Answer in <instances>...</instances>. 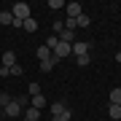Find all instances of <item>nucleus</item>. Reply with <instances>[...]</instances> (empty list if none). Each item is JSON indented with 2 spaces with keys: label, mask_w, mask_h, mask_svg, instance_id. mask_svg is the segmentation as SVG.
<instances>
[{
  "label": "nucleus",
  "mask_w": 121,
  "mask_h": 121,
  "mask_svg": "<svg viewBox=\"0 0 121 121\" xmlns=\"http://www.w3.org/2000/svg\"><path fill=\"white\" fill-rule=\"evenodd\" d=\"M11 13H13V19H16V22H27V19L32 16L27 3H13V5H11Z\"/></svg>",
  "instance_id": "nucleus-1"
},
{
  "label": "nucleus",
  "mask_w": 121,
  "mask_h": 121,
  "mask_svg": "<svg viewBox=\"0 0 121 121\" xmlns=\"http://www.w3.org/2000/svg\"><path fill=\"white\" fill-rule=\"evenodd\" d=\"M3 116H8V118H13V116H22V105H19L16 99H11V102L3 108Z\"/></svg>",
  "instance_id": "nucleus-2"
},
{
  "label": "nucleus",
  "mask_w": 121,
  "mask_h": 121,
  "mask_svg": "<svg viewBox=\"0 0 121 121\" xmlns=\"http://www.w3.org/2000/svg\"><path fill=\"white\" fill-rule=\"evenodd\" d=\"M65 11H67V19H78V16L83 13V5L73 0V3H67V5H65Z\"/></svg>",
  "instance_id": "nucleus-3"
},
{
  "label": "nucleus",
  "mask_w": 121,
  "mask_h": 121,
  "mask_svg": "<svg viewBox=\"0 0 121 121\" xmlns=\"http://www.w3.org/2000/svg\"><path fill=\"white\" fill-rule=\"evenodd\" d=\"M70 48H73V54H75V56H86V54H89V43H83V40H75Z\"/></svg>",
  "instance_id": "nucleus-4"
},
{
  "label": "nucleus",
  "mask_w": 121,
  "mask_h": 121,
  "mask_svg": "<svg viewBox=\"0 0 121 121\" xmlns=\"http://www.w3.org/2000/svg\"><path fill=\"white\" fill-rule=\"evenodd\" d=\"M13 65H16V54H13V51H5V54H3V67L11 70Z\"/></svg>",
  "instance_id": "nucleus-5"
},
{
  "label": "nucleus",
  "mask_w": 121,
  "mask_h": 121,
  "mask_svg": "<svg viewBox=\"0 0 121 121\" xmlns=\"http://www.w3.org/2000/svg\"><path fill=\"white\" fill-rule=\"evenodd\" d=\"M59 40H62V43H70V46H73V43H75V32H73V30H62Z\"/></svg>",
  "instance_id": "nucleus-6"
},
{
  "label": "nucleus",
  "mask_w": 121,
  "mask_h": 121,
  "mask_svg": "<svg viewBox=\"0 0 121 121\" xmlns=\"http://www.w3.org/2000/svg\"><path fill=\"white\" fill-rule=\"evenodd\" d=\"M22 30H24V32H35V30H38V22H35V19L30 16L27 22H22Z\"/></svg>",
  "instance_id": "nucleus-7"
},
{
  "label": "nucleus",
  "mask_w": 121,
  "mask_h": 121,
  "mask_svg": "<svg viewBox=\"0 0 121 121\" xmlns=\"http://www.w3.org/2000/svg\"><path fill=\"white\" fill-rule=\"evenodd\" d=\"M24 118H27V121H38V118H40V110H35V108H24Z\"/></svg>",
  "instance_id": "nucleus-8"
},
{
  "label": "nucleus",
  "mask_w": 121,
  "mask_h": 121,
  "mask_svg": "<svg viewBox=\"0 0 121 121\" xmlns=\"http://www.w3.org/2000/svg\"><path fill=\"white\" fill-rule=\"evenodd\" d=\"M108 99H110V105H121V86H116V89H113Z\"/></svg>",
  "instance_id": "nucleus-9"
},
{
  "label": "nucleus",
  "mask_w": 121,
  "mask_h": 121,
  "mask_svg": "<svg viewBox=\"0 0 121 121\" xmlns=\"http://www.w3.org/2000/svg\"><path fill=\"white\" fill-rule=\"evenodd\" d=\"M35 54H38V59H40V62H43V59H48V56H51V48H46L43 43H40V46H38V51H35Z\"/></svg>",
  "instance_id": "nucleus-10"
},
{
  "label": "nucleus",
  "mask_w": 121,
  "mask_h": 121,
  "mask_svg": "<svg viewBox=\"0 0 121 121\" xmlns=\"http://www.w3.org/2000/svg\"><path fill=\"white\" fill-rule=\"evenodd\" d=\"M54 65H56V59H54V56H48V59L40 62V70H43V73H48V70H54Z\"/></svg>",
  "instance_id": "nucleus-11"
},
{
  "label": "nucleus",
  "mask_w": 121,
  "mask_h": 121,
  "mask_svg": "<svg viewBox=\"0 0 121 121\" xmlns=\"http://www.w3.org/2000/svg\"><path fill=\"white\" fill-rule=\"evenodd\" d=\"M108 116H110L113 121H118V118H121V105H110V108H108Z\"/></svg>",
  "instance_id": "nucleus-12"
},
{
  "label": "nucleus",
  "mask_w": 121,
  "mask_h": 121,
  "mask_svg": "<svg viewBox=\"0 0 121 121\" xmlns=\"http://www.w3.org/2000/svg\"><path fill=\"white\" fill-rule=\"evenodd\" d=\"M0 24H13V13L11 11H0Z\"/></svg>",
  "instance_id": "nucleus-13"
},
{
  "label": "nucleus",
  "mask_w": 121,
  "mask_h": 121,
  "mask_svg": "<svg viewBox=\"0 0 121 121\" xmlns=\"http://www.w3.org/2000/svg\"><path fill=\"white\" fill-rule=\"evenodd\" d=\"M65 110H67V105H65V102H54V105H51V113H54V116H62Z\"/></svg>",
  "instance_id": "nucleus-14"
},
{
  "label": "nucleus",
  "mask_w": 121,
  "mask_h": 121,
  "mask_svg": "<svg viewBox=\"0 0 121 121\" xmlns=\"http://www.w3.org/2000/svg\"><path fill=\"white\" fill-rule=\"evenodd\" d=\"M89 24H91V19L86 16V13H81V16L75 19V27H89Z\"/></svg>",
  "instance_id": "nucleus-15"
},
{
  "label": "nucleus",
  "mask_w": 121,
  "mask_h": 121,
  "mask_svg": "<svg viewBox=\"0 0 121 121\" xmlns=\"http://www.w3.org/2000/svg\"><path fill=\"white\" fill-rule=\"evenodd\" d=\"M56 43H59V38H56V35H48V38H46V48H51V51H54V48H56Z\"/></svg>",
  "instance_id": "nucleus-16"
},
{
  "label": "nucleus",
  "mask_w": 121,
  "mask_h": 121,
  "mask_svg": "<svg viewBox=\"0 0 121 121\" xmlns=\"http://www.w3.org/2000/svg\"><path fill=\"white\" fill-rule=\"evenodd\" d=\"M11 99H13V97L8 94V91H0V110H3V108H5V105H8V102H11Z\"/></svg>",
  "instance_id": "nucleus-17"
},
{
  "label": "nucleus",
  "mask_w": 121,
  "mask_h": 121,
  "mask_svg": "<svg viewBox=\"0 0 121 121\" xmlns=\"http://www.w3.org/2000/svg\"><path fill=\"white\" fill-rule=\"evenodd\" d=\"M27 91H30V97H38V94H40V83H35V81H32L30 86H27Z\"/></svg>",
  "instance_id": "nucleus-18"
},
{
  "label": "nucleus",
  "mask_w": 121,
  "mask_h": 121,
  "mask_svg": "<svg viewBox=\"0 0 121 121\" xmlns=\"http://www.w3.org/2000/svg\"><path fill=\"white\" fill-rule=\"evenodd\" d=\"M48 8L59 11V8H65V3H62V0H48Z\"/></svg>",
  "instance_id": "nucleus-19"
},
{
  "label": "nucleus",
  "mask_w": 121,
  "mask_h": 121,
  "mask_svg": "<svg viewBox=\"0 0 121 121\" xmlns=\"http://www.w3.org/2000/svg\"><path fill=\"white\" fill-rule=\"evenodd\" d=\"M62 30H65V24H62L59 19H56V22H54V35H56V38H59V35H62Z\"/></svg>",
  "instance_id": "nucleus-20"
},
{
  "label": "nucleus",
  "mask_w": 121,
  "mask_h": 121,
  "mask_svg": "<svg viewBox=\"0 0 121 121\" xmlns=\"http://www.w3.org/2000/svg\"><path fill=\"white\" fill-rule=\"evenodd\" d=\"M89 59H91L89 54H86V56H75V62H78V65H81V67H86V65H89Z\"/></svg>",
  "instance_id": "nucleus-21"
},
{
  "label": "nucleus",
  "mask_w": 121,
  "mask_h": 121,
  "mask_svg": "<svg viewBox=\"0 0 121 121\" xmlns=\"http://www.w3.org/2000/svg\"><path fill=\"white\" fill-rule=\"evenodd\" d=\"M51 121H70V110H65V113H62V116H54Z\"/></svg>",
  "instance_id": "nucleus-22"
},
{
  "label": "nucleus",
  "mask_w": 121,
  "mask_h": 121,
  "mask_svg": "<svg viewBox=\"0 0 121 121\" xmlns=\"http://www.w3.org/2000/svg\"><path fill=\"white\" fill-rule=\"evenodd\" d=\"M65 30H73V32L78 30V27H75V19H67V22H65Z\"/></svg>",
  "instance_id": "nucleus-23"
},
{
  "label": "nucleus",
  "mask_w": 121,
  "mask_h": 121,
  "mask_svg": "<svg viewBox=\"0 0 121 121\" xmlns=\"http://www.w3.org/2000/svg\"><path fill=\"white\" fill-rule=\"evenodd\" d=\"M11 75H22V65H19V62L11 67Z\"/></svg>",
  "instance_id": "nucleus-24"
},
{
  "label": "nucleus",
  "mask_w": 121,
  "mask_h": 121,
  "mask_svg": "<svg viewBox=\"0 0 121 121\" xmlns=\"http://www.w3.org/2000/svg\"><path fill=\"white\" fill-rule=\"evenodd\" d=\"M118 67H121V62H118Z\"/></svg>",
  "instance_id": "nucleus-25"
},
{
  "label": "nucleus",
  "mask_w": 121,
  "mask_h": 121,
  "mask_svg": "<svg viewBox=\"0 0 121 121\" xmlns=\"http://www.w3.org/2000/svg\"><path fill=\"white\" fill-rule=\"evenodd\" d=\"M22 121H27V118H22Z\"/></svg>",
  "instance_id": "nucleus-26"
}]
</instances>
